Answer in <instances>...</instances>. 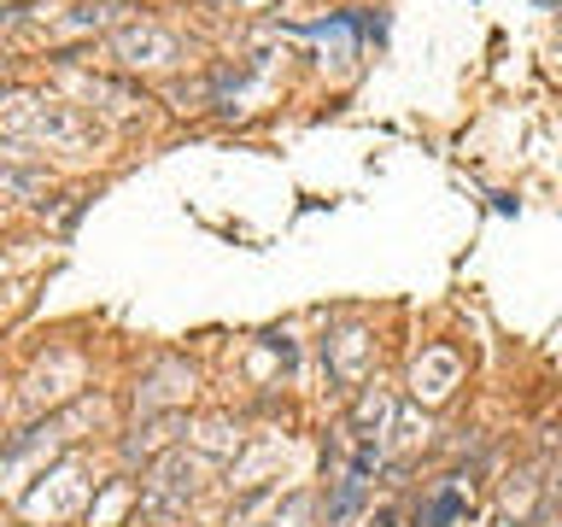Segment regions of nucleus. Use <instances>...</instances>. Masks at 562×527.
Listing matches in <instances>:
<instances>
[{"instance_id": "1", "label": "nucleus", "mask_w": 562, "mask_h": 527, "mask_svg": "<svg viewBox=\"0 0 562 527\" xmlns=\"http://www.w3.org/2000/svg\"><path fill=\"white\" fill-rule=\"evenodd\" d=\"M358 509H363V474H340V481H334V498L323 509V527H346Z\"/></svg>"}, {"instance_id": "2", "label": "nucleus", "mask_w": 562, "mask_h": 527, "mask_svg": "<svg viewBox=\"0 0 562 527\" xmlns=\"http://www.w3.org/2000/svg\"><path fill=\"white\" fill-rule=\"evenodd\" d=\"M463 474H451V486H439L428 504H416V527H446V522H457V509H463Z\"/></svg>"}, {"instance_id": "3", "label": "nucleus", "mask_w": 562, "mask_h": 527, "mask_svg": "<svg viewBox=\"0 0 562 527\" xmlns=\"http://www.w3.org/2000/svg\"><path fill=\"white\" fill-rule=\"evenodd\" d=\"M533 527H557V498H551V504L539 509V522H533Z\"/></svg>"}]
</instances>
